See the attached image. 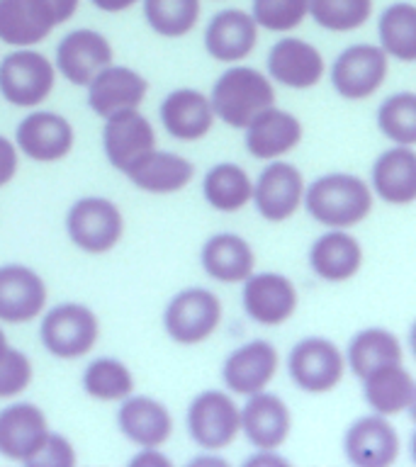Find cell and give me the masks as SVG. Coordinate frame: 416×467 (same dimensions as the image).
Listing matches in <instances>:
<instances>
[{
    "instance_id": "2e32d148",
    "label": "cell",
    "mask_w": 416,
    "mask_h": 467,
    "mask_svg": "<svg viewBox=\"0 0 416 467\" xmlns=\"http://www.w3.org/2000/svg\"><path fill=\"white\" fill-rule=\"evenodd\" d=\"M109 64L112 47L95 29H73L57 47V68L73 86H88L95 73Z\"/></svg>"
},
{
    "instance_id": "ba28073f",
    "label": "cell",
    "mask_w": 416,
    "mask_h": 467,
    "mask_svg": "<svg viewBox=\"0 0 416 467\" xmlns=\"http://www.w3.org/2000/svg\"><path fill=\"white\" fill-rule=\"evenodd\" d=\"M188 433L204 451H222L239 433V407L229 394L207 389L188 407Z\"/></svg>"
},
{
    "instance_id": "60d3db41",
    "label": "cell",
    "mask_w": 416,
    "mask_h": 467,
    "mask_svg": "<svg viewBox=\"0 0 416 467\" xmlns=\"http://www.w3.org/2000/svg\"><path fill=\"white\" fill-rule=\"evenodd\" d=\"M25 465L29 467H73L76 465V452L73 445L58 433H47L44 443L36 448L35 455H29L25 460Z\"/></svg>"
},
{
    "instance_id": "277c9868",
    "label": "cell",
    "mask_w": 416,
    "mask_h": 467,
    "mask_svg": "<svg viewBox=\"0 0 416 467\" xmlns=\"http://www.w3.org/2000/svg\"><path fill=\"white\" fill-rule=\"evenodd\" d=\"M39 336H42L44 348L49 350L51 356L73 360V358L86 356L88 350L93 348L100 336V324L86 305L66 302L44 314Z\"/></svg>"
},
{
    "instance_id": "6da1fadb",
    "label": "cell",
    "mask_w": 416,
    "mask_h": 467,
    "mask_svg": "<svg viewBox=\"0 0 416 467\" xmlns=\"http://www.w3.org/2000/svg\"><path fill=\"white\" fill-rule=\"evenodd\" d=\"M302 202L314 222L328 229H348L370 214L372 192L358 175L328 173L305 190Z\"/></svg>"
},
{
    "instance_id": "c3c4849f",
    "label": "cell",
    "mask_w": 416,
    "mask_h": 467,
    "mask_svg": "<svg viewBox=\"0 0 416 467\" xmlns=\"http://www.w3.org/2000/svg\"><path fill=\"white\" fill-rule=\"evenodd\" d=\"M5 350H7V338H5V331L0 328V356H3Z\"/></svg>"
},
{
    "instance_id": "484cf974",
    "label": "cell",
    "mask_w": 416,
    "mask_h": 467,
    "mask_svg": "<svg viewBox=\"0 0 416 467\" xmlns=\"http://www.w3.org/2000/svg\"><path fill=\"white\" fill-rule=\"evenodd\" d=\"M302 141V124L292 112L268 108L246 127V149L254 159H277Z\"/></svg>"
},
{
    "instance_id": "7a4b0ae2",
    "label": "cell",
    "mask_w": 416,
    "mask_h": 467,
    "mask_svg": "<svg viewBox=\"0 0 416 467\" xmlns=\"http://www.w3.org/2000/svg\"><path fill=\"white\" fill-rule=\"evenodd\" d=\"M214 117H222L234 130H246L263 109L276 105V88L261 71L236 66L217 78L210 98Z\"/></svg>"
},
{
    "instance_id": "30bf717a",
    "label": "cell",
    "mask_w": 416,
    "mask_h": 467,
    "mask_svg": "<svg viewBox=\"0 0 416 467\" xmlns=\"http://www.w3.org/2000/svg\"><path fill=\"white\" fill-rule=\"evenodd\" d=\"M105 156L120 173H127L146 153L156 149V131L139 109H122L105 119Z\"/></svg>"
},
{
    "instance_id": "4fadbf2b",
    "label": "cell",
    "mask_w": 416,
    "mask_h": 467,
    "mask_svg": "<svg viewBox=\"0 0 416 467\" xmlns=\"http://www.w3.org/2000/svg\"><path fill=\"white\" fill-rule=\"evenodd\" d=\"M244 309L255 324L280 327L297 309V287L280 273H251L244 285Z\"/></svg>"
},
{
    "instance_id": "7bdbcfd3",
    "label": "cell",
    "mask_w": 416,
    "mask_h": 467,
    "mask_svg": "<svg viewBox=\"0 0 416 467\" xmlns=\"http://www.w3.org/2000/svg\"><path fill=\"white\" fill-rule=\"evenodd\" d=\"M80 0H49L51 10H54V17H57V25L71 20L76 10H78Z\"/></svg>"
},
{
    "instance_id": "d6a6232c",
    "label": "cell",
    "mask_w": 416,
    "mask_h": 467,
    "mask_svg": "<svg viewBox=\"0 0 416 467\" xmlns=\"http://www.w3.org/2000/svg\"><path fill=\"white\" fill-rule=\"evenodd\" d=\"M254 192V182L236 163H217L203 181L204 200L219 212H239L246 207Z\"/></svg>"
},
{
    "instance_id": "52a82bcc",
    "label": "cell",
    "mask_w": 416,
    "mask_h": 467,
    "mask_svg": "<svg viewBox=\"0 0 416 467\" xmlns=\"http://www.w3.org/2000/svg\"><path fill=\"white\" fill-rule=\"evenodd\" d=\"M287 370H290L292 382L302 392L324 394L331 392L343 379L346 360L334 341L321 338V336H309L290 350Z\"/></svg>"
},
{
    "instance_id": "bcb514c9",
    "label": "cell",
    "mask_w": 416,
    "mask_h": 467,
    "mask_svg": "<svg viewBox=\"0 0 416 467\" xmlns=\"http://www.w3.org/2000/svg\"><path fill=\"white\" fill-rule=\"evenodd\" d=\"M246 465H290V462L276 455V451H258V455L246 460Z\"/></svg>"
},
{
    "instance_id": "7c38bea8",
    "label": "cell",
    "mask_w": 416,
    "mask_h": 467,
    "mask_svg": "<svg viewBox=\"0 0 416 467\" xmlns=\"http://www.w3.org/2000/svg\"><path fill=\"white\" fill-rule=\"evenodd\" d=\"M305 197V181L302 173L292 163L276 161L261 171L254 185L251 200L255 210L268 222H285L299 210Z\"/></svg>"
},
{
    "instance_id": "f6af8a7d",
    "label": "cell",
    "mask_w": 416,
    "mask_h": 467,
    "mask_svg": "<svg viewBox=\"0 0 416 467\" xmlns=\"http://www.w3.org/2000/svg\"><path fill=\"white\" fill-rule=\"evenodd\" d=\"M90 3L102 13H122V10H130L139 0H90Z\"/></svg>"
},
{
    "instance_id": "9c48e42d",
    "label": "cell",
    "mask_w": 416,
    "mask_h": 467,
    "mask_svg": "<svg viewBox=\"0 0 416 467\" xmlns=\"http://www.w3.org/2000/svg\"><path fill=\"white\" fill-rule=\"evenodd\" d=\"M387 78V54L375 44H353L331 66V86L346 100H365Z\"/></svg>"
},
{
    "instance_id": "3957f363",
    "label": "cell",
    "mask_w": 416,
    "mask_h": 467,
    "mask_svg": "<svg viewBox=\"0 0 416 467\" xmlns=\"http://www.w3.org/2000/svg\"><path fill=\"white\" fill-rule=\"evenodd\" d=\"M66 232L80 251L108 254L122 239V212L105 197H80L66 214Z\"/></svg>"
},
{
    "instance_id": "f35d334b",
    "label": "cell",
    "mask_w": 416,
    "mask_h": 467,
    "mask_svg": "<svg viewBox=\"0 0 416 467\" xmlns=\"http://www.w3.org/2000/svg\"><path fill=\"white\" fill-rule=\"evenodd\" d=\"M309 13V0H254L255 25L268 32H290L305 22Z\"/></svg>"
},
{
    "instance_id": "5b68a950",
    "label": "cell",
    "mask_w": 416,
    "mask_h": 467,
    "mask_svg": "<svg viewBox=\"0 0 416 467\" xmlns=\"http://www.w3.org/2000/svg\"><path fill=\"white\" fill-rule=\"evenodd\" d=\"M222 324V302L214 292L188 287L168 302L163 312L166 334L181 346H195L210 338Z\"/></svg>"
},
{
    "instance_id": "44dd1931",
    "label": "cell",
    "mask_w": 416,
    "mask_h": 467,
    "mask_svg": "<svg viewBox=\"0 0 416 467\" xmlns=\"http://www.w3.org/2000/svg\"><path fill=\"white\" fill-rule=\"evenodd\" d=\"M49 433L47 416L36 404L17 401L0 411V455L15 462H25L35 455Z\"/></svg>"
},
{
    "instance_id": "9a60e30c",
    "label": "cell",
    "mask_w": 416,
    "mask_h": 467,
    "mask_svg": "<svg viewBox=\"0 0 416 467\" xmlns=\"http://www.w3.org/2000/svg\"><path fill=\"white\" fill-rule=\"evenodd\" d=\"M239 411V429L248 438V443L258 451H276L287 441L292 429L290 409L277 394L255 392Z\"/></svg>"
},
{
    "instance_id": "ffe728a7",
    "label": "cell",
    "mask_w": 416,
    "mask_h": 467,
    "mask_svg": "<svg viewBox=\"0 0 416 467\" xmlns=\"http://www.w3.org/2000/svg\"><path fill=\"white\" fill-rule=\"evenodd\" d=\"M268 73L283 86L307 90L317 86L324 76V57L314 44L297 36H285L270 49Z\"/></svg>"
},
{
    "instance_id": "e0dca14e",
    "label": "cell",
    "mask_w": 416,
    "mask_h": 467,
    "mask_svg": "<svg viewBox=\"0 0 416 467\" xmlns=\"http://www.w3.org/2000/svg\"><path fill=\"white\" fill-rule=\"evenodd\" d=\"M47 306V285L27 265L0 268V321L25 324L36 319Z\"/></svg>"
},
{
    "instance_id": "74e56055",
    "label": "cell",
    "mask_w": 416,
    "mask_h": 467,
    "mask_svg": "<svg viewBox=\"0 0 416 467\" xmlns=\"http://www.w3.org/2000/svg\"><path fill=\"white\" fill-rule=\"evenodd\" d=\"M309 15L328 32H350L370 20L372 0H309Z\"/></svg>"
},
{
    "instance_id": "7dc6e473",
    "label": "cell",
    "mask_w": 416,
    "mask_h": 467,
    "mask_svg": "<svg viewBox=\"0 0 416 467\" xmlns=\"http://www.w3.org/2000/svg\"><path fill=\"white\" fill-rule=\"evenodd\" d=\"M190 465H219V467H226L229 462L222 458H195Z\"/></svg>"
},
{
    "instance_id": "4dcf8cb0",
    "label": "cell",
    "mask_w": 416,
    "mask_h": 467,
    "mask_svg": "<svg viewBox=\"0 0 416 467\" xmlns=\"http://www.w3.org/2000/svg\"><path fill=\"white\" fill-rule=\"evenodd\" d=\"M204 273L219 283H241L254 273V248L239 234H214L204 241L200 254Z\"/></svg>"
},
{
    "instance_id": "603a6c76",
    "label": "cell",
    "mask_w": 416,
    "mask_h": 467,
    "mask_svg": "<svg viewBox=\"0 0 416 467\" xmlns=\"http://www.w3.org/2000/svg\"><path fill=\"white\" fill-rule=\"evenodd\" d=\"M57 27L49 0H0V39L10 47L44 42Z\"/></svg>"
},
{
    "instance_id": "4316f807",
    "label": "cell",
    "mask_w": 416,
    "mask_h": 467,
    "mask_svg": "<svg viewBox=\"0 0 416 467\" xmlns=\"http://www.w3.org/2000/svg\"><path fill=\"white\" fill-rule=\"evenodd\" d=\"M309 265L314 275L328 283H343L356 275L363 265V248L356 236H350L343 229H331L321 234L309 248Z\"/></svg>"
},
{
    "instance_id": "d590c367",
    "label": "cell",
    "mask_w": 416,
    "mask_h": 467,
    "mask_svg": "<svg viewBox=\"0 0 416 467\" xmlns=\"http://www.w3.org/2000/svg\"><path fill=\"white\" fill-rule=\"evenodd\" d=\"M144 17L156 35L178 39L200 20V0H144Z\"/></svg>"
},
{
    "instance_id": "1f68e13d",
    "label": "cell",
    "mask_w": 416,
    "mask_h": 467,
    "mask_svg": "<svg viewBox=\"0 0 416 467\" xmlns=\"http://www.w3.org/2000/svg\"><path fill=\"white\" fill-rule=\"evenodd\" d=\"M346 360H348V368L353 370V375L363 379L365 375H370L378 368L401 363L404 350H401L400 338L392 331H387V328H363L350 338Z\"/></svg>"
},
{
    "instance_id": "d4e9b609",
    "label": "cell",
    "mask_w": 416,
    "mask_h": 467,
    "mask_svg": "<svg viewBox=\"0 0 416 467\" xmlns=\"http://www.w3.org/2000/svg\"><path fill=\"white\" fill-rule=\"evenodd\" d=\"M122 436L139 448H159L173 433V419L161 401L151 397H124L117 411Z\"/></svg>"
},
{
    "instance_id": "8fae6325",
    "label": "cell",
    "mask_w": 416,
    "mask_h": 467,
    "mask_svg": "<svg viewBox=\"0 0 416 467\" xmlns=\"http://www.w3.org/2000/svg\"><path fill=\"white\" fill-rule=\"evenodd\" d=\"M343 451L350 465L390 467L400 455V433L382 414L360 416L346 429Z\"/></svg>"
},
{
    "instance_id": "836d02e7",
    "label": "cell",
    "mask_w": 416,
    "mask_h": 467,
    "mask_svg": "<svg viewBox=\"0 0 416 467\" xmlns=\"http://www.w3.org/2000/svg\"><path fill=\"white\" fill-rule=\"evenodd\" d=\"M380 47L387 57L411 64L416 58V7L411 3H392L378 20Z\"/></svg>"
},
{
    "instance_id": "b9f144b4",
    "label": "cell",
    "mask_w": 416,
    "mask_h": 467,
    "mask_svg": "<svg viewBox=\"0 0 416 467\" xmlns=\"http://www.w3.org/2000/svg\"><path fill=\"white\" fill-rule=\"evenodd\" d=\"M15 173H17V149L13 146V141L0 137V188L13 181Z\"/></svg>"
},
{
    "instance_id": "d6986e66",
    "label": "cell",
    "mask_w": 416,
    "mask_h": 467,
    "mask_svg": "<svg viewBox=\"0 0 416 467\" xmlns=\"http://www.w3.org/2000/svg\"><path fill=\"white\" fill-rule=\"evenodd\" d=\"M17 146L32 161H61L73 149V127L57 112H32L17 124Z\"/></svg>"
},
{
    "instance_id": "f1b7e54d",
    "label": "cell",
    "mask_w": 416,
    "mask_h": 467,
    "mask_svg": "<svg viewBox=\"0 0 416 467\" xmlns=\"http://www.w3.org/2000/svg\"><path fill=\"white\" fill-rule=\"evenodd\" d=\"M363 397L375 414L394 416L414 407L416 385L401 363L385 365L363 378Z\"/></svg>"
},
{
    "instance_id": "5bb4252c",
    "label": "cell",
    "mask_w": 416,
    "mask_h": 467,
    "mask_svg": "<svg viewBox=\"0 0 416 467\" xmlns=\"http://www.w3.org/2000/svg\"><path fill=\"white\" fill-rule=\"evenodd\" d=\"M149 93V83L141 73L127 66H105L88 83V105L95 115L108 119L122 109H137Z\"/></svg>"
},
{
    "instance_id": "cb8c5ba5",
    "label": "cell",
    "mask_w": 416,
    "mask_h": 467,
    "mask_svg": "<svg viewBox=\"0 0 416 467\" xmlns=\"http://www.w3.org/2000/svg\"><path fill=\"white\" fill-rule=\"evenodd\" d=\"M258 39V25L244 10H222L204 29V49L212 58L234 64L246 58Z\"/></svg>"
},
{
    "instance_id": "e575fe53",
    "label": "cell",
    "mask_w": 416,
    "mask_h": 467,
    "mask_svg": "<svg viewBox=\"0 0 416 467\" xmlns=\"http://www.w3.org/2000/svg\"><path fill=\"white\" fill-rule=\"evenodd\" d=\"M83 389L102 401H122L134 392L130 368L117 358H98L83 372Z\"/></svg>"
},
{
    "instance_id": "8d00e7d4",
    "label": "cell",
    "mask_w": 416,
    "mask_h": 467,
    "mask_svg": "<svg viewBox=\"0 0 416 467\" xmlns=\"http://www.w3.org/2000/svg\"><path fill=\"white\" fill-rule=\"evenodd\" d=\"M378 127L394 144H416V95L404 90L382 100L378 108Z\"/></svg>"
},
{
    "instance_id": "f546056e",
    "label": "cell",
    "mask_w": 416,
    "mask_h": 467,
    "mask_svg": "<svg viewBox=\"0 0 416 467\" xmlns=\"http://www.w3.org/2000/svg\"><path fill=\"white\" fill-rule=\"evenodd\" d=\"M130 178L139 190L144 192H153V195H171L178 192L192 181L195 175V166L188 159H182L173 151H149L144 159L134 163L127 171Z\"/></svg>"
},
{
    "instance_id": "8992f818",
    "label": "cell",
    "mask_w": 416,
    "mask_h": 467,
    "mask_svg": "<svg viewBox=\"0 0 416 467\" xmlns=\"http://www.w3.org/2000/svg\"><path fill=\"white\" fill-rule=\"evenodd\" d=\"M54 66L39 51L17 49L0 61V93L10 105L35 108L54 90Z\"/></svg>"
},
{
    "instance_id": "7402d4cb",
    "label": "cell",
    "mask_w": 416,
    "mask_h": 467,
    "mask_svg": "<svg viewBox=\"0 0 416 467\" xmlns=\"http://www.w3.org/2000/svg\"><path fill=\"white\" fill-rule=\"evenodd\" d=\"M161 124L178 141H197L207 137L214 124L210 98L192 88L168 93L161 102Z\"/></svg>"
},
{
    "instance_id": "ee69618b",
    "label": "cell",
    "mask_w": 416,
    "mask_h": 467,
    "mask_svg": "<svg viewBox=\"0 0 416 467\" xmlns=\"http://www.w3.org/2000/svg\"><path fill=\"white\" fill-rule=\"evenodd\" d=\"M131 465H159V467H171L173 462L166 458V455H161V452H156V448H144V452L141 455H137V458H131Z\"/></svg>"
},
{
    "instance_id": "ab89813d",
    "label": "cell",
    "mask_w": 416,
    "mask_h": 467,
    "mask_svg": "<svg viewBox=\"0 0 416 467\" xmlns=\"http://www.w3.org/2000/svg\"><path fill=\"white\" fill-rule=\"evenodd\" d=\"M32 382V363L17 348H10L0 356V400L25 392Z\"/></svg>"
},
{
    "instance_id": "ac0fdd59",
    "label": "cell",
    "mask_w": 416,
    "mask_h": 467,
    "mask_svg": "<svg viewBox=\"0 0 416 467\" xmlns=\"http://www.w3.org/2000/svg\"><path fill=\"white\" fill-rule=\"evenodd\" d=\"M277 358L276 346L270 341H251L241 348L232 350L222 365V379L226 389L236 394H255L268 387V382L276 378Z\"/></svg>"
},
{
    "instance_id": "83f0119b",
    "label": "cell",
    "mask_w": 416,
    "mask_h": 467,
    "mask_svg": "<svg viewBox=\"0 0 416 467\" xmlns=\"http://www.w3.org/2000/svg\"><path fill=\"white\" fill-rule=\"evenodd\" d=\"M372 188L390 204L416 200V153L411 146L397 144L380 153L372 163Z\"/></svg>"
}]
</instances>
